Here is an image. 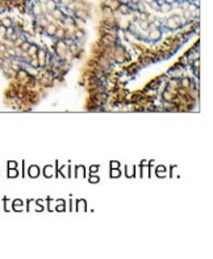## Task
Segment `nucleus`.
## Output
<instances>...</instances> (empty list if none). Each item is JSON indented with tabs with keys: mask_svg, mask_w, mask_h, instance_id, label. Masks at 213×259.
I'll use <instances>...</instances> for the list:
<instances>
[{
	"mask_svg": "<svg viewBox=\"0 0 213 259\" xmlns=\"http://www.w3.org/2000/svg\"><path fill=\"white\" fill-rule=\"evenodd\" d=\"M55 175V172H54V167L52 164H49V166H45L44 168V176L45 178H52V176Z\"/></svg>",
	"mask_w": 213,
	"mask_h": 259,
	"instance_id": "f3484780",
	"label": "nucleus"
},
{
	"mask_svg": "<svg viewBox=\"0 0 213 259\" xmlns=\"http://www.w3.org/2000/svg\"><path fill=\"white\" fill-rule=\"evenodd\" d=\"M121 170L120 168H111V178H120Z\"/></svg>",
	"mask_w": 213,
	"mask_h": 259,
	"instance_id": "393cba45",
	"label": "nucleus"
},
{
	"mask_svg": "<svg viewBox=\"0 0 213 259\" xmlns=\"http://www.w3.org/2000/svg\"><path fill=\"white\" fill-rule=\"evenodd\" d=\"M32 13H33L34 17L44 15V12H42V3H36V4H33V7H32Z\"/></svg>",
	"mask_w": 213,
	"mask_h": 259,
	"instance_id": "ddd939ff",
	"label": "nucleus"
},
{
	"mask_svg": "<svg viewBox=\"0 0 213 259\" xmlns=\"http://www.w3.org/2000/svg\"><path fill=\"white\" fill-rule=\"evenodd\" d=\"M50 15H52V17L55 20V24L59 25V24H62V21L64 19V16H66V13L63 12V9H61L59 7H57L55 9H53L52 12H50Z\"/></svg>",
	"mask_w": 213,
	"mask_h": 259,
	"instance_id": "39448f33",
	"label": "nucleus"
},
{
	"mask_svg": "<svg viewBox=\"0 0 213 259\" xmlns=\"http://www.w3.org/2000/svg\"><path fill=\"white\" fill-rule=\"evenodd\" d=\"M77 211H87V204H86V200H83V199H80V200H77Z\"/></svg>",
	"mask_w": 213,
	"mask_h": 259,
	"instance_id": "aec40b11",
	"label": "nucleus"
},
{
	"mask_svg": "<svg viewBox=\"0 0 213 259\" xmlns=\"http://www.w3.org/2000/svg\"><path fill=\"white\" fill-rule=\"evenodd\" d=\"M53 49H54L55 55L61 59H66V57L68 55L67 44H66L64 39H55V41H54V45H53Z\"/></svg>",
	"mask_w": 213,
	"mask_h": 259,
	"instance_id": "f03ea898",
	"label": "nucleus"
},
{
	"mask_svg": "<svg viewBox=\"0 0 213 259\" xmlns=\"http://www.w3.org/2000/svg\"><path fill=\"white\" fill-rule=\"evenodd\" d=\"M58 174L64 176V178H68V176H70V172H68V164H64L63 167H59Z\"/></svg>",
	"mask_w": 213,
	"mask_h": 259,
	"instance_id": "412c9836",
	"label": "nucleus"
},
{
	"mask_svg": "<svg viewBox=\"0 0 213 259\" xmlns=\"http://www.w3.org/2000/svg\"><path fill=\"white\" fill-rule=\"evenodd\" d=\"M39 167L36 166V164H32V166H29V168H28V175L30 176V178H37V176H39Z\"/></svg>",
	"mask_w": 213,
	"mask_h": 259,
	"instance_id": "f8f14e48",
	"label": "nucleus"
},
{
	"mask_svg": "<svg viewBox=\"0 0 213 259\" xmlns=\"http://www.w3.org/2000/svg\"><path fill=\"white\" fill-rule=\"evenodd\" d=\"M163 38V30L162 28H157L153 24L149 25V30H147V42L150 44H158Z\"/></svg>",
	"mask_w": 213,
	"mask_h": 259,
	"instance_id": "f257e3e1",
	"label": "nucleus"
},
{
	"mask_svg": "<svg viewBox=\"0 0 213 259\" xmlns=\"http://www.w3.org/2000/svg\"><path fill=\"white\" fill-rule=\"evenodd\" d=\"M164 3H168V4H172V5H175L176 3H178V0H163Z\"/></svg>",
	"mask_w": 213,
	"mask_h": 259,
	"instance_id": "473e14b6",
	"label": "nucleus"
},
{
	"mask_svg": "<svg viewBox=\"0 0 213 259\" xmlns=\"http://www.w3.org/2000/svg\"><path fill=\"white\" fill-rule=\"evenodd\" d=\"M38 49H39V46L37 44H33V42H32L30 46H29V49L27 50L28 55H29L30 58H32V57H36V55H37V53H38Z\"/></svg>",
	"mask_w": 213,
	"mask_h": 259,
	"instance_id": "2eb2a0df",
	"label": "nucleus"
},
{
	"mask_svg": "<svg viewBox=\"0 0 213 259\" xmlns=\"http://www.w3.org/2000/svg\"><path fill=\"white\" fill-rule=\"evenodd\" d=\"M30 44H32V42L29 41V39H25V41L23 42V44H21V45H20V50H21V51H27V50H28V49H29V46H30Z\"/></svg>",
	"mask_w": 213,
	"mask_h": 259,
	"instance_id": "b1692460",
	"label": "nucleus"
},
{
	"mask_svg": "<svg viewBox=\"0 0 213 259\" xmlns=\"http://www.w3.org/2000/svg\"><path fill=\"white\" fill-rule=\"evenodd\" d=\"M12 207H13V209L15 211H21L23 209V201L21 200H15L13 201V204H12Z\"/></svg>",
	"mask_w": 213,
	"mask_h": 259,
	"instance_id": "a878e982",
	"label": "nucleus"
},
{
	"mask_svg": "<svg viewBox=\"0 0 213 259\" xmlns=\"http://www.w3.org/2000/svg\"><path fill=\"white\" fill-rule=\"evenodd\" d=\"M117 13H120L121 16H130V15H133V8H132L130 4H124V3H121L117 8Z\"/></svg>",
	"mask_w": 213,
	"mask_h": 259,
	"instance_id": "6e6552de",
	"label": "nucleus"
},
{
	"mask_svg": "<svg viewBox=\"0 0 213 259\" xmlns=\"http://www.w3.org/2000/svg\"><path fill=\"white\" fill-rule=\"evenodd\" d=\"M44 4H45V8L48 11V13H50L53 9H55L57 7H58V3H57L55 0H46Z\"/></svg>",
	"mask_w": 213,
	"mask_h": 259,
	"instance_id": "4468645a",
	"label": "nucleus"
},
{
	"mask_svg": "<svg viewBox=\"0 0 213 259\" xmlns=\"http://www.w3.org/2000/svg\"><path fill=\"white\" fill-rule=\"evenodd\" d=\"M8 168H17V162H15V161H9V162H8Z\"/></svg>",
	"mask_w": 213,
	"mask_h": 259,
	"instance_id": "7c9ffc66",
	"label": "nucleus"
},
{
	"mask_svg": "<svg viewBox=\"0 0 213 259\" xmlns=\"http://www.w3.org/2000/svg\"><path fill=\"white\" fill-rule=\"evenodd\" d=\"M179 29H180V27L175 23V20L172 19L171 16H168L167 19L164 20L163 28H162V30H167V32H176V30H179Z\"/></svg>",
	"mask_w": 213,
	"mask_h": 259,
	"instance_id": "20e7f679",
	"label": "nucleus"
},
{
	"mask_svg": "<svg viewBox=\"0 0 213 259\" xmlns=\"http://www.w3.org/2000/svg\"><path fill=\"white\" fill-rule=\"evenodd\" d=\"M75 176L78 178H84L86 176V167L84 166H78L75 168Z\"/></svg>",
	"mask_w": 213,
	"mask_h": 259,
	"instance_id": "6ab92c4d",
	"label": "nucleus"
},
{
	"mask_svg": "<svg viewBox=\"0 0 213 259\" xmlns=\"http://www.w3.org/2000/svg\"><path fill=\"white\" fill-rule=\"evenodd\" d=\"M172 9H174V5L172 4H168V3H164L163 0H159V12L170 13Z\"/></svg>",
	"mask_w": 213,
	"mask_h": 259,
	"instance_id": "9b49d317",
	"label": "nucleus"
},
{
	"mask_svg": "<svg viewBox=\"0 0 213 259\" xmlns=\"http://www.w3.org/2000/svg\"><path fill=\"white\" fill-rule=\"evenodd\" d=\"M46 50L45 48H39L38 53H37V59H38V64L39 69H45L46 67Z\"/></svg>",
	"mask_w": 213,
	"mask_h": 259,
	"instance_id": "0eeeda50",
	"label": "nucleus"
},
{
	"mask_svg": "<svg viewBox=\"0 0 213 259\" xmlns=\"http://www.w3.org/2000/svg\"><path fill=\"white\" fill-rule=\"evenodd\" d=\"M70 2H73V0H58V3L61 5H67Z\"/></svg>",
	"mask_w": 213,
	"mask_h": 259,
	"instance_id": "2f4dec72",
	"label": "nucleus"
},
{
	"mask_svg": "<svg viewBox=\"0 0 213 259\" xmlns=\"http://www.w3.org/2000/svg\"><path fill=\"white\" fill-rule=\"evenodd\" d=\"M88 182L89 183H92V184H96V183H99L100 182V178L97 175H91L88 178Z\"/></svg>",
	"mask_w": 213,
	"mask_h": 259,
	"instance_id": "cd10ccee",
	"label": "nucleus"
},
{
	"mask_svg": "<svg viewBox=\"0 0 213 259\" xmlns=\"http://www.w3.org/2000/svg\"><path fill=\"white\" fill-rule=\"evenodd\" d=\"M54 203L57 204V207H55V211H58V212H63L64 209H66V204H64V201L63 200H57V201H54Z\"/></svg>",
	"mask_w": 213,
	"mask_h": 259,
	"instance_id": "4be33fe9",
	"label": "nucleus"
},
{
	"mask_svg": "<svg viewBox=\"0 0 213 259\" xmlns=\"http://www.w3.org/2000/svg\"><path fill=\"white\" fill-rule=\"evenodd\" d=\"M0 25H3L4 28H9V27H13V20L11 17H3L0 20Z\"/></svg>",
	"mask_w": 213,
	"mask_h": 259,
	"instance_id": "a211bd4d",
	"label": "nucleus"
},
{
	"mask_svg": "<svg viewBox=\"0 0 213 259\" xmlns=\"http://www.w3.org/2000/svg\"><path fill=\"white\" fill-rule=\"evenodd\" d=\"M111 168H120V162L117 161H111Z\"/></svg>",
	"mask_w": 213,
	"mask_h": 259,
	"instance_id": "c85d7f7f",
	"label": "nucleus"
},
{
	"mask_svg": "<svg viewBox=\"0 0 213 259\" xmlns=\"http://www.w3.org/2000/svg\"><path fill=\"white\" fill-rule=\"evenodd\" d=\"M136 63L139 66V69H142V67H147L150 64H153L154 61L149 58V57H146L145 54H138V59L136 61Z\"/></svg>",
	"mask_w": 213,
	"mask_h": 259,
	"instance_id": "423d86ee",
	"label": "nucleus"
},
{
	"mask_svg": "<svg viewBox=\"0 0 213 259\" xmlns=\"http://www.w3.org/2000/svg\"><path fill=\"white\" fill-rule=\"evenodd\" d=\"M125 175L126 178H134L136 176V166L134 164H128V166L125 167Z\"/></svg>",
	"mask_w": 213,
	"mask_h": 259,
	"instance_id": "dca6fc26",
	"label": "nucleus"
},
{
	"mask_svg": "<svg viewBox=\"0 0 213 259\" xmlns=\"http://www.w3.org/2000/svg\"><path fill=\"white\" fill-rule=\"evenodd\" d=\"M99 166H97V164H95V166H91L89 167V172H91V174H96L97 171H99Z\"/></svg>",
	"mask_w": 213,
	"mask_h": 259,
	"instance_id": "c756f323",
	"label": "nucleus"
},
{
	"mask_svg": "<svg viewBox=\"0 0 213 259\" xmlns=\"http://www.w3.org/2000/svg\"><path fill=\"white\" fill-rule=\"evenodd\" d=\"M29 76H30L29 71L25 69V67H21V69H19V70L16 71V76H15V79H16V80H19L23 86H25V83L28 82Z\"/></svg>",
	"mask_w": 213,
	"mask_h": 259,
	"instance_id": "7ed1b4c3",
	"label": "nucleus"
},
{
	"mask_svg": "<svg viewBox=\"0 0 213 259\" xmlns=\"http://www.w3.org/2000/svg\"><path fill=\"white\" fill-rule=\"evenodd\" d=\"M57 28H58V25L55 23H49L48 27L44 29V33L48 36L50 38H54V36H55V32H57Z\"/></svg>",
	"mask_w": 213,
	"mask_h": 259,
	"instance_id": "1a4fd4ad",
	"label": "nucleus"
},
{
	"mask_svg": "<svg viewBox=\"0 0 213 259\" xmlns=\"http://www.w3.org/2000/svg\"><path fill=\"white\" fill-rule=\"evenodd\" d=\"M124 70H125V73L128 74L129 76H133V75H136V74L138 73V71H139L141 69H139V66H138V64H137L136 62H134V63H133V62H130V63L128 64V66L125 67Z\"/></svg>",
	"mask_w": 213,
	"mask_h": 259,
	"instance_id": "9d476101",
	"label": "nucleus"
},
{
	"mask_svg": "<svg viewBox=\"0 0 213 259\" xmlns=\"http://www.w3.org/2000/svg\"><path fill=\"white\" fill-rule=\"evenodd\" d=\"M166 175V167L164 166H158L157 167V176L158 178H163Z\"/></svg>",
	"mask_w": 213,
	"mask_h": 259,
	"instance_id": "5701e85b",
	"label": "nucleus"
},
{
	"mask_svg": "<svg viewBox=\"0 0 213 259\" xmlns=\"http://www.w3.org/2000/svg\"><path fill=\"white\" fill-rule=\"evenodd\" d=\"M17 175H19L17 168H8V176L9 178H16Z\"/></svg>",
	"mask_w": 213,
	"mask_h": 259,
	"instance_id": "bb28decb",
	"label": "nucleus"
}]
</instances>
